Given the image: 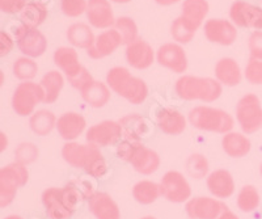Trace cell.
Masks as SVG:
<instances>
[{
  "label": "cell",
  "mask_w": 262,
  "mask_h": 219,
  "mask_svg": "<svg viewBox=\"0 0 262 219\" xmlns=\"http://www.w3.org/2000/svg\"><path fill=\"white\" fill-rule=\"evenodd\" d=\"M83 194L76 186L49 188L42 193V204L50 219H70Z\"/></svg>",
  "instance_id": "6da1fadb"
},
{
  "label": "cell",
  "mask_w": 262,
  "mask_h": 219,
  "mask_svg": "<svg viewBox=\"0 0 262 219\" xmlns=\"http://www.w3.org/2000/svg\"><path fill=\"white\" fill-rule=\"evenodd\" d=\"M106 83L117 95L138 105L148 96V88L142 79L133 76L125 67H113L106 75Z\"/></svg>",
  "instance_id": "7a4b0ae2"
},
{
  "label": "cell",
  "mask_w": 262,
  "mask_h": 219,
  "mask_svg": "<svg viewBox=\"0 0 262 219\" xmlns=\"http://www.w3.org/2000/svg\"><path fill=\"white\" fill-rule=\"evenodd\" d=\"M222 84L211 78H198V76L185 75L177 80L176 93L179 97L186 101L201 100L212 102L222 95Z\"/></svg>",
  "instance_id": "3957f363"
},
{
  "label": "cell",
  "mask_w": 262,
  "mask_h": 219,
  "mask_svg": "<svg viewBox=\"0 0 262 219\" xmlns=\"http://www.w3.org/2000/svg\"><path fill=\"white\" fill-rule=\"evenodd\" d=\"M117 154L122 160L131 163L135 171L142 174H152L160 165L158 152L137 141L122 142L117 148Z\"/></svg>",
  "instance_id": "277c9868"
},
{
  "label": "cell",
  "mask_w": 262,
  "mask_h": 219,
  "mask_svg": "<svg viewBox=\"0 0 262 219\" xmlns=\"http://www.w3.org/2000/svg\"><path fill=\"white\" fill-rule=\"evenodd\" d=\"M189 122L195 129L227 134L233 129V118L227 112L211 106H196L189 112Z\"/></svg>",
  "instance_id": "5b68a950"
},
{
  "label": "cell",
  "mask_w": 262,
  "mask_h": 219,
  "mask_svg": "<svg viewBox=\"0 0 262 219\" xmlns=\"http://www.w3.org/2000/svg\"><path fill=\"white\" fill-rule=\"evenodd\" d=\"M29 180L27 165L11 163L0 168V209L13 202L18 188L24 186Z\"/></svg>",
  "instance_id": "8992f818"
},
{
  "label": "cell",
  "mask_w": 262,
  "mask_h": 219,
  "mask_svg": "<svg viewBox=\"0 0 262 219\" xmlns=\"http://www.w3.org/2000/svg\"><path fill=\"white\" fill-rule=\"evenodd\" d=\"M45 100V92L41 84L24 81L17 85L12 96V108L16 114L25 117L33 114L36 106Z\"/></svg>",
  "instance_id": "52a82bcc"
},
{
  "label": "cell",
  "mask_w": 262,
  "mask_h": 219,
  "mask_svg": "<svg viewBox=\"0 0 262 219\" xmlns=\"http://www.w3.org/2000/svg\"><path fill=\"white\" fill-rule=\"evenodd\" d=\"M236 118L247 134H253L262 127V108L259 105V99L253 95H245L240 99L236 106Z\"/></svg>",
  "instance_id": "ba28073f"
},
{
  "label": "cell",
  "mask_w": 262,
  "mask_h": 219,
  "mask_svg": "<svg viewBox=\"0 0 262 219\" xmlns=\"http://www.w3.org/2000/svg\"><path fill=\"white\" fill-rule=\"evenodd\" d=\"M15 37L20 51L28 58L41 57L48 49V39L37 28L21 25L15 32Z\"/></svg>",
  "instance_id": "9c48e42d"
},
{
  "label": "cell",
  "mask_w": 262,
  "mask_h": 219,
  "mask_svg": "<svg viewBox=\"0 0 262 219\" xmlns=\"http://www.w3.org/2000/svg\"><path fill=\"white\" fill-rule=\"evenodd\" d=\"M160 192L164 198L174 204L188 201L191 194L188 180L177 171H169L164 174L160 183Z\"/></svg>",
  "instance_id": "30bf717a"
},
{
  "label": "cell",
  "mask_w": 262,
  "mask_h": 219,
  "mask_svg": "<svg viewBox=\"0 0 262 219\" xmlns=\"http://www.w3.org/2000/svg\"><path fill=\"white\" fill-rule=\"evenodd\" d=\"M229 17L233 24L240 28L262 29V9L247 2H235L229 9Z\"/></svg>",
  "instance_id": "8fae6325"
},
{
  "label": "cell",
  "mask_w": 262,
  "mask_h": 219,
  "mask_svg": "<svg viewBox=\"0 0 262 219\" xmlns=\"http://www.w3.org/2000/svg\"><path fill=\"white\" fill-rule=\"evenodd\" d=\"M121 137H122V127L119 122H114V121H104L97 125H93L85 135L88 143L93 144L96 147L116 144L121 139Z\"/></svg>",
  "instance_id": "7c38bea8"
},
{
  "label": "cell",
  "mask_w": 262,
  "mask_h": 219,
  "mask_svg": "<svg viewBox=\"0 0 262 219\" xmlns=\"http://www.w3.org/2000/svg\"><path fill=\"white\" fill-rule=\"evenodd\" d=\"M228 207L215 198L196 197L185 206L186 214L191 219H216Z\"/></svg>",
  "instance_id": "4fadbf2b"
},
{
  "label": "cell",
  "mask_w": 262,
  "mask_h": 219,
  "mask_svg": "<svg viewBox=\"0 0 262 219\" xmlns=\"http://www.w3.org/2000/svg\"><path fill=\"white\" fill-rule=\"evenodd\" d=\"M205 36L210 42L229 46L237 38V30L235 25L228 20L211 18L205 24Z\"/></svg>",
  "instance_id": "5bb4252c"
},
{
  "label": "cell",
  "mask_w": 262,
  "mask_h": 219,
  "mask_svg": "<svg viewBox=\"0 0 262 219\" xmlns=\"http://www.w3.org/2000/svg\"><path fill=\"white\" fill-rule=\"evenodd\" d=\"M85 12L90 24L97 29H111L116 24L109 0H88Z\"/></svg>",
  "instance_id": "9a60e30c"
},
{
  "label": "cell",
  "mask_w": 262,
  "mask_h": 219,
  "mask_svg": "<svg viewBox=\"0 0 262 219\" xmlns=\"http://www.w3.org/2000/svg\"><path fill=\"white\" fill-rule=\"evenodd\" d=\"M158 62L170 71L182 74L188 69V58L185 50L177 43H165L158 50Z\"/></svg>",
  "instance_id": "2e32d148"
},
{
  "label": "cell",
  "mask_w": 262,
  "mask_h": 219,
  "mask_svg": "<svg viewBox=\"0 0 262 219\" xmlns=\"http://www.w3.org/2000/svg\"><path fill=\"white\" fill-rule=\"evenodd\" d=\"M122 43V37L118 33V30L111 28L109 30H105L100 36L96 37L93 46L88 49V55L92 59H101V58L113 54Z\"/></svg>",
  "instance_id": "e0dca14e"
},
{
  "label": "cell",
  "mask_w": 262,
  "mask_h": 219,
  "mask_svg": "<svg viewBox=\"0 0 262 219\" xmlns=\"http://www.w3.org/2000/svg\"><path fill=\"white\" fill-rule=\"evenodd\" d=\"M155 59V54L151 45L144 39L138 38L126 48V60L131 67L137 70L148 69Z\"/></svg>",
  "instance_id": "ac0fdd59"
},
{
  "label": "cell",
  "mask_w": 262,
  "mask_h": 219,
  "mask_svg": "<svg viewBox=\"0 0 262 219\" xmlns=\"http://www.w3.org/2000/svg\"><path fill=\"white\" fill-rule=\"evenodd\" d=\"M88 206L97 219H121L118 205L107 193H93L88 198Z\"/></svg>",
  "instance_id": "d6986e66"
},
{
  "label": "cell",
  "mask_w": 262,
  "mask_h": 219,
  "mask_svg": "<svg viewBox=\"0 0 262 219\" xmlns=\"http://www.w3.org/2000/svg\"><path fill=\"white\" fill-rule=\"evenodd\" d=\"M86 121L79 113L69 112L60 116L57 121V129L59 135L66 141H74L83 134L85 130Z\"/></svg>",
  "instance_id": "ffe728a7"
},
{
  "label": "cell",
  "mask_w": 262,
  "mask_h": 219,
  "mask_svg": "<svg viewBox=\"0 0 262 219\" xmlns=\"http://www.w3.org/2000/svg\"><path fill=\"white\" fill-rule=\"evenodd\" d=\"M209 8L207 0H185L180 17L191 30L196 32L209 13Z\"/></svg>",
  "instance_id": "44dd1931"
},
{
  "label": "cell",
  "mask_w": 262,
  "mask_h": 219,
  "mask_svg": "<svg viewBox=\"0 0 262 219\" xmlns=\"http://www.w3.org/2000/svg\"><path fill=\"white\" fill-rule=\"evenodd\" d=\"M207 188L216 198H228L235 192V181L228 171L216 169L207 177Z\"/></svg>",
  "instance_id": "7402d4cb"
},
{
  "label": "cell",
  "mask_w": 262,
  "mask_h": 219,
  "mask_svg": "<svg viewBox=\"0 0 262 219\" xmlns=\"http://www.w3.org/2000/svg\"><path fill=\"white\" fill-rule=\"evenodd\" d=\"M54 63L64 72L67 79L76 76L83 69V66L79 62L78 51L72 48H59L58 50H55Z\"/></svg>",
  "instance_id": "603a6c76"
},
{
  "label": "cell",
  "mask_w": 262,
  "mask_h": 219,
  "mask_svg": "<svg viewBox=\"0 0 262 219\" xmlns=\"http://www.w3.org/2000/svg\"><path fill=\"white\" fill-rule=\"evenodd\" d=\"M158 125L160 130L165 134L179 135L186 129V120L184 114L172 108H165L159 112Z\"/></svg>",
  "instance_id": "cb8c5ba5"
},
{
  "label": "cell",
  "mask_w": 262,
  "mask_h": 219,
  "mask_svg": "<svg viewBox=\"0 0 262 219\" xmlns=\"http://www.w3.org/2000/svg\"><path fill=\"white\" fill-rule=\"evenodd\" d=\"M215 76L221 84L235 87L242 81V70L232 58H222L215 66Z\"/></svg>",
  "instance_id": "d4e9b609"
},
{
  "label": "cell",
  "mask_w": 262,
  "mask_h": 219,
  "mask_svg": "<svg viewBox=\"0 0 262 219\" xmlns=\"http://www.w3.org/2000/svg\"><path fill=\"white\" fill-rule=\"evenodd\" d=\"M80 92L84 101L93 108H102L111 100V90L101 81L93 80Z\"/></svg>",
  "instance_id": "484cf974"
},
{
  "label": "cell",
  "mask_w": 262,
  "mask_h": 219,
  "mask_svg": "<svg viewBox=\"0 0 262 219\" xmlns=\"http://www.w3.org/2000/svg\"><path fill=\"white\" fill-rule=\"evenodd\" d=\"M92 144H79L75 142L66 143L62 148V156L66 162L75 168H83L91 154Z\"/></svg>",
  "instance_id": "4316f807"
},
{
  "label": "cell",
  "mask_w": 262,
  "mask_h": 219,
  "mask_svg": "<svg viewBox=\"0 0 262 219\" xmlns=\"http://www.w3.org/2000/svg\"><path fill=\"white\" fill-rule=\"evenodd\" d=\"M67 39L72 46L79 49H91L95 43V34L90 25L84 23L72 24L67 30Z\"/></svg>",
  "instance_id": "83f0119b"
},
{
  "label": "cell",
  "mask_w": 262,
  "mask_h": 219,
  "mask_svg": "<svg viewBox=\"0 0 262 219\" xmlns=\"http://www.w3.org/2000/svg\"><path fill=\"white\" fill-rule=\"evenodd\" d=\"M224 152L231 158H243L250 151V141L238 133H227L222 141Z\"/></svg>",
  "instance_id": "f1b7e54d"
},
{
  "label": "cell",
  "mask_w": 262,
  "mask_h": 219,
  "mask_svg": "<svg viewBox=\"0 0 262 219\" xmlns=\"http://www.w3.org/2000/svg\"><path fill=\"white\" fill-rule=\"evenodd\" d=\"M64 85V78L60 72L50 71L46 75H43L41 80V87L45 92V104H53L58 100L59 93Z\"/></svg>",
  "instance_id": "f546056e"
},
{
  "label": "cell",
  "mask_w": 262,
  "mask_h": 219,
  "mask_svg": "<svg viewBox=\"0 0 262 219\" xmlns=\"http://www.w3.org/2000/svg\"><path fill=\"white\" fill-rule=\"evenodd\" d=\"M21 21L23 25L29 28H38L39 25L43 24L48 17V8L42 3H28L24 9L20 12Z\"/></svg>",
  "instance_id": "4dcf8cb0"
},
{
  "label": "cell",
  "mask_w": 262,
  "mask_h": 219,
  "mask_svg": "<svg viewBox=\"0 0 262 219\" xmlns=\"http://www.w3.org/2000/svg\"><path fill=\"white\" fill-rule=\"evenodd\" d=\"M57 117L49 111H38L32 114L29 120L30 129L37 135L45 137L53 132L54 127H57Z\"/></svg>",
  "instance_id": "1f68e13d"
},
{
  "label": "cell",
  "mask_w": 262,
  "mask_h": 219,
  "mask_svg": "<svg viewBox=\"0 0 262 219\" xmlns=\"http://www.w3.org/2000/svg\"><path fill=\"white\" fill-rule=\"evenodd\" d=\"M160 194V185L149 180L139 181L133 188V197L142 205L154 204Z\"/></svg>",
  "instance_id": "d6a6232c"
},
{
  "label": "cell",
  "mask_w": 262,
  "mask_h": 219,
  "mask_svg": "<svg viewBox=\"0 0 262 219\" xmlns=\"http://www.w3.org/2000/svg\"><path fill=\"white\" fill-rule=\"evenodd\" d=\"M119 125L122 127V134L127 141H137L146 132V122L140 116L130 114L119 121Z\"/></svg>",
  "instance_id": "836d02e7"
},
{
  "label": "cell",
  "mask_w": 262,
  "mask_h": 219,
  "mask_svg": "<svg viewBox=\"0 0 262 219\" xmlns=\"http://www.w3.org/2000/svg\"><path fill=\"white\" fill-rule=\"evenodd\" d=\"M84 171L92 177H102L107 171L106 162H105L104 156L100 152L98 147L93 146L91 148V154L88 156L85 165H84Z\"/></svg>",
  "instance_id": "e575fe53"
},
{
  "label": "cell",
  "mask_w": 262,
  "mask_h": 219,
  "mask_svg": "<svg viewBox=\"0 0 262 219\" xmlns=\"http://www.w3.org/2000/svg\"><path fill=\"white\" fill-rule=\"evenodd\" d=\"M259 205V194L253 185H245L237 195V206L244 213L256 210Z\"/></svg>",
  "instance_id": "d590c367"
},
{
  "label": "cell",
  "mask_w": 262,
  "mask_h": 219,
  "mask_svg": "<svg viewBox=\"0 0 262 219\" xmlns=\"http://www.w3.org/2000/svg\"><path fill=\"white\" fill-rule=\"evenodd\" d=\"M38 72V66L32 58L23 57L18 58L13 64V74L17 79L24 81L32 80Z\"/></svg>",
  "instance_id": "8d00e7d4"
},
{
  "label": "cell",
  "mask_w": 262,
  "mask_h": 219,
  "mask_svg": "<svg viewBox=\"0 0 262 219\" xmlns=\"http://www.w3.org/2000/svg\"><path fill=\"white\" fill-rule=\"evenodd\" d=\"M116 29L122 37V41L125 45H130L138 39V27L135 21L131 17L122 16L116 20Z\"/></svg>",
  "instance_id": "74e56055"
},
{
  "label": "cell",
  "mask_w": 262,
  "mask_h": 219,
  "mask_svg": "<svg viewBox=\"0 0 262 219\" xmlns=\"http://www.w3.org/2000/svg\"><path fill=\"white\" fill-rule=\"evenodd\" d=\"M186 171L193 179H203L209 172V162L201 154H193L186 160Z\"/></svg>",
  "instance_id": "f35d334b"
},
{
  "label": "cell",
  "mask_w": 262,
  "mask_h": 219,
  "mask_svg": "<svg viewBox=\"0 0 262 219\" xmlns=\"http://www.w3.org/2000/svg\"><path fill=\"white\" fill-rule=\"evenodd\" d=\"M37 158H38V148L34 143L25 142V143H21L15 150V162L23 165L36 162Z\"/></svg>",
  "instance_id": "ab89813d"
},
{
  "label": "cell",
  "mask_w": 262,
  "mask_h": 219,
  "mask_svg": "<svg viewBox=\"0 0 262 219\" xmlns=\"http://www.w3.org/2000/svg\"><path fill=\"white\" fill-rule=\"evenodd\" d=\"M170 34H172L173 39L180 43H189L193 39L195 32L191 30L188 25L182 21L181 17H177L174 21L172 23L170 27Z\"/></svg>",
  "instance_id": "60d3db41"
},
{
  "label": "cell",
  "mask_w": 262,
  "mask_h": 219,
  "mask_svg": "<svg viewBox=\"0 0 262 219\" xmlns=\"http://www.w3.org/2000/svg\"><path fill=\"white\" fill-rule=\"evenodd\" d=\"M85 0H60L62 12L69 17H78L86 11Z\"/></svg>",
  "instance_id": "b9f144b4"
},
{
  "label": "cell",
  "mask_w": 262,
  "mask_h": 219,
  "mask_svg": "<svg viewBox=\"0 0 262 219\" xmlns=\"http://www.w3.org/2000/svg\"><path fill=\"white\" fill-rule=\"evenodd\" d=\"M245 78L252 84H262V60L250 59L245 67Z\"/></svg>",
  "instance_id": "7bdbcfd3"
},
{
  "label": "cell",
  "mask_w": 262,
  "mask_h": 219,
  "mask_svg": "<svg viewBox=\"0 0 262 219\" xmlns=\"http://www.w3.org/2000/svg\"><path fill=\"white\" fill-rule=\"evenodd\" d=\"M248 46L252 59L262 60V30H257L250 36Z\"/></svg>",
  "instance_id": "ee69618b"
},
{
  "label": "cell",
  "mask_w": 262,
  "mask_h": 219,
  "mask_svg": "<svg viewBox=\"0 0 262 219\" xmlns=\"http://www.w3.org/2000/svg\"><path fill=\"white\" fill-rule=\"evenodd\" d=\"M69 81H70V84H71L74 88H76V90L79 91H83L86 85L90 84V83H92L93 78L90 72H88V70H86L85 67H83L78 75L69 79Z\"/></svg>",
  "instance_id": "f6af8a7d"
},
{
  "label": "cell",
  "mask_w": 262,
  "mask_h": 219,
  "mask_svg": "<svg viewBox=\"0 0 262 219\" xmlns=\"http://www.w3.org/2000/svg\"><path fill=\"white\" fill-rule=\"evenodd\" d=\"M27 6V0H0V11L6 13L21 12Z\"/></svg>",
  "instance_id": "bcb514c9"
},
{
  "label": "cell",
  "mask_w": 262,
  "mask_h": 219,
  "mask_svg": "<svg viewBox=\"0 0 262 219\" xmlns=\"http://www.w3.org/2000/svg\"><path fill=\"white\" fill-rule=\"evenodd\" d=\"M13 39L6 32H0V58L9 54L13 49Z\"/></svg>",
  "instance_id": "7dc6e473"
},
{
  "label": "cell",
  "mask_w": 262,
  "mask_h": 219,
  "mask_svg": "<svg viewBox=\"0 0 262 219\" xmlns=\"http://www.w3.org/2000/svg\"><path fill=\"white\" fill-rule=\"evenodd\" d=\"M7 147H8V137L6 135V133L0 132V154L6 151Z\"/></svg>",
  "instance_id": "c3c4849f"
},
{
  "label": "cell",
  "mask_w": 262,
  "mask_h": 219,
  "mask_svg": "<svg viewBox=\"0 0 262 219\" xmlns=\"http://www.w3.org/2000/svg\"><path fill=\"white\" fill-rule=\"evenodd\" d=\"M216 219H238V216L236 215V214H233L231 210H228V209H227V210H224L223 213L217 216Z\"/></svg>",
  "instance_id": "681fc988"
},
{
  "label": "cell",
  "mask_w": 262,
  "mask_h": 219,
  "mask_svg": "<svg viewBox=\"0 0 262 219\" xmlns=\"http://www.w3.org/2000/svg\"><path fill=\"white\" fill-rule=\"evenodd\" d=\"M156 3L160 4V6H164V7H167V6H172V4H176L179 3L180 0H155Z\"/></svg>",
  "instance_id": "f907efd6"
},
{
  "label": "cell",
  "mask_w": 262,
  "mask_h": 219,
  "mask_svg": "<svg viewBox=\"0 0 262 219\" xmlns=\"http://www.w3.org/2000/svg\"><path fill=\"white\" fill-rule=\"evenodd\" d=\"M4 74H3V71H2V70H0V88L3 87V84H4Z\"/></svg>",
  "instance_id": "816d5d0a"
},
{
  "label": "cell",
  "mask_w": 262,
  "mask_h": 219,
  "mask_svg": "<svg viewBox=\"0 0 262 219\" xmlns=\"http://www.w3.org/2000/svg\"><path fill=\"white\" fill-rule=\"evenodd\" d=\"M114 3H119V4H126V3H130L131 0H112Z\"/></svg>",
  "instance_id": "f5cc1de1"
},
{
  "label": "cell",
  "mask_w": 262,
  "mask_h": 219,
  "mask_svg": "<svg viewBox=\"0 0 262 219\" xmlns=\"http://www.w3.org/2000/svg\"><path fill=\"white\" fill-rule=\"evenodd\" d=\"M4 219H23V218H21V216H18V215H9V216H7V218H4Z\"/></svg>",
  "instance_id": "db71d44e"
},
{
  "label": "cell",
  "mask_w": 262,
  "mask_h": 219,
  "mask_svg": "<svg viewBox=\"0 0 262 219\" xmlns=\"http://www.w3.org/2000/svg\"><path fill=\"white\" fill-rule=\"evenodd\" d=\"M142 219H156L155 216H151V215H148V216H143V218Z\"/></svg>",
  "instance_id": "11a10c76"
},
{
  "label": "cell",
  "mask_w": 262,
  "mask_h": 219,
  "mask_svg": "<svg viewBox=\"0 0 262 219\" xmlns=\"http://www.w3.org/2000/svg\"><path fill=\"white\" fill-rule=\"evenodd\" d=\"M261 174H262V164H261Z\"/></svg>",
  "instance_id": "9f6ffc18"
}]
</instances>
